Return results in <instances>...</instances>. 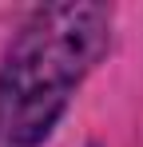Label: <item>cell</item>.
<instances>
[{"label": "cell", "mask_w": 143, "mask_h": 147, "mask_svg": "<svg viewBox=\"0 0 143 147\" xmlns=\"http://www.w3.org/2000/svg\"><path fill=\"white\" fill-rule=\"evenodd\" d=\"M111 44V8L44 4L0 64V147H40Z\"/></svg>", "instance_id": "6da1fadb"}]
</instances>
